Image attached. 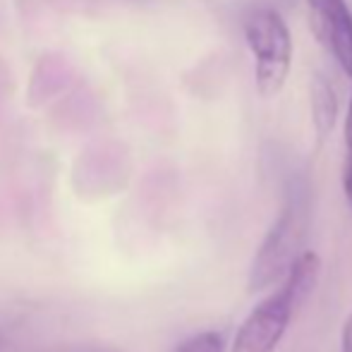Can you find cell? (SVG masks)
I'll list each match as a JSON object with an SVG mask.
<instances>
[{
  "label": "cell",
  "mask_w": 352,
  "mask_h": 352,
  "mask_svg": "<svg viewBox=\"0 0 352 352\" xmlns=\"http://www.w3.org/2000/svg\"><path fill=\"white\" fill-rule=\"evenodd\" d=\"M175 352H226V336L221 331H204L180 343Z\"/></svg>",
  "instance_id": "7"
},
{
  "label": "cell",
  "mask_w": 352,
  "mask_h": 352,
  "mask_svg": "<svg viewBox=\"0 0 352 352\" xmlns=\"http://www.w3.org/2000/svg\"><path fill=\"white\" fill-rule=\"evenodd\" d=\"M309 108H311V125H314L316 144H324L326 137L333 132L336 118H338V96L329 79L316 72L309 82Z\"/></svg>",
  "instance_id": "5"
},
{
  "label": "cell",
  "mask_w": 352,
  "mask_h": 352,
  "mask_svg": "<svg viewBox=\"0 0 352 352\" xmlns=\"http://www.w3.org/2000/svg\"><path fill=\"white\" fill-rule=\"evenodd\" d=\"M10 94V72H8V65L0 60V103L8 98Z\"/></svg>",
  "instance_id": "9"
},
{
  "label": "cell",
  "mask_w": 352,
  "mask_h": 352,
  "mask_svg": "<svg viewBox=\"0 0 352 352\" xmlns=\"http://www.w3.org/2000/svg\"><path fill=\"white\" fill-rule=\"evenodd\" d=\"M340 352H352V314L343 326V340H340Z\"/></svg>",
  "instance_id": "10"
},
{
  "label": "cell",
  "mask_w": 352,
  "mask_h": 352,
  "mask_svg": "<svg viewBox=\"0 0 352 352\" xmlns=\"http://www.w3.org/2000/svg\"><path fill=\"white\" fill-rule=\"evenodd\" d=\"M245 38L254 56L256 91L274 98L285 87L292 67V36L285 19L276 10H254L245 19Z\"/></svg>",
  "instance_id": "1"
},
{
  "label": "cell",
  "mask_w": 352,
  "mask_h": 352,
  "mask_svg": "<svg viewBox=\"0 0 352 352\" xmlns=\"http://www.w3.org/2000/svg\"><path fill=\"white\" fill-rule=\"evenodd\" d=\"M70 77V67L60 60V58H46V60L38 65L36 74L32 77V103L43 101L51 94H56L58 89L65 84V79Z\"/></svg>",
  "instance_id": "6"
},
{
  "label": "cell",
  "mask_w": 352,
  "mask_h": 352,
  "mask_svg": "<svg viewBox=\"0 0 352 352\" xmlns=\"http://www.w3.org/2000/svg\"><path fill=\"white\" fill-rule=\"evenodd\" d=\"M307 228V204L302 195H292L283 206L278 221L271 226L256 252L250 269V287L252 292H259L264 287H271L276 280H283L295 264V259L302 254L300 247L305 240Z\"/></svg>",
  "instance_id": "2"
},
{
  "label": "cell",
  "mask_w": 352,
  "mask_h": 352,
  "mask_svg": "<svg viewBox=\"0 0 352 352\" xmlns=\"http://www.w3.org/2000/svg\"><path fill=\"white\" fill-rule=\"evenodd\" d=\"M297 309H300L297 300L285 285H280L247 316L235 333L230 352H274Z\"/></svg>",
  "instance_id": "3"
},
{
  "label": "cell",
  "mask_w": 352,
  "mask_h": 352,
  "mask_svg": "<svg viewBox=\"0 0 352 352\" xmlns=\"http://www.w3.org/2000/svg\"><path fill=\"white\" fill-rule=\"evenodd\" d=\"M343 192L352 204V96L345 116V161H343Z\"/></svg>",
  "instance_id": "8"
},
{
  "label": "cell",
  "mask_w": 352,
  "mask_h": 352,
  "mask_svg": "<svg viewBox=\"0 0 352 352\" xmlns=\"http://www.w3.org/2000/svg\"><path fill=\"white\" fill-rule=\"evenodd\" d=\"M316 38L333 53L336 63L352 77V12L345 0H307Z\"/></svg>",
  "instance_id": "4"
}]
</instances>
